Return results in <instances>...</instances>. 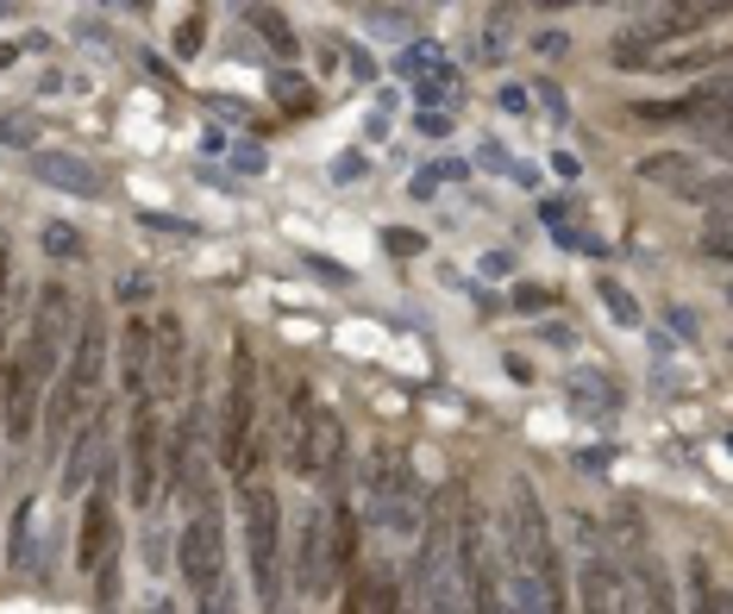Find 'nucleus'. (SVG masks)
Segmentation results:
<instances>
[{"mask_svg":"<svg viewBox=\"0 0 733 614\" xmlns=\"http://www.w3.org/2000/svg\"><path fill=\"white\" fill-rule=\"evenodd\" d=\"M502 539H508V571H514V608H564V571H559V546H552V520L540 508V489L527 477L508 483V515H502Z\"/></svg>","mask_w":733,"mask_h":614,"instance_id":"f257e3e1","label":"nucleus"},{"mask_svg":"<svg viewBox=\"0 0 733 614\" xmlns=\"http://www.w3.org/2000/svg\"><path fill=\"white\" fill-rule=\"evenodd\" d=\"M182 501H189V515H182V552H176V564H182V576H189V595L201 602V608H220L226 595H220V583H226V501H220V483L208 477V464L189 452V470H182Z\"/></svg>","mask_w":733,"mask_h":614,"instance_id":"f03ea898","label":"nucleus"},{"mask_svg":"<svg viewBox=\"0 0 733 614\" xmlns=\"http://www.w3.org/2000/svg\"><path fill=\"white\" fill-rule=\"evenodd\" d=\"M100 377H107V320L100 307H76V327H70V351H63L57 377H51V407H44V452H63L70 426L100 402Z\"/></svg>","mask_w":733,"mask_h":614,"instance_id":"7ed1b4c3","label":"nucleus"},{"mask_svg":"<svg viewBox=\"0 0 733 614\" xmlns=\"http://www.w3.org/2000/svg\"><path fill=\"white\" fill-rule=\"evenodd\" d=\"M238 533H245V564H252V590L264 608H283V501H276L270 477L252 470L238 477Z\"/></svg>","mask_w":733,"mask_h":614,"instance_id":"20e7f679","label":"nucleus"},{"mask_svg":"<svg viewBox=\"0 0 733 614\" xmlns=\"http://www.w3.org/2000/svg\"><path fill=\"white\" fill-rule=\"evenodd\" d=\"M358 496H364V520L370 527H383L395 539H414L426 520V483L407 470V458H395L389 445L364 452V483H358Z\"/></svg>","mask_w":733,"mask_h":614,"instance_id":"39448f33","label":"nucleus"},{"mask_svg":"<svg viewBox=\"0 0 733 614\" xmlns=\"http://www.w3.org/2000/svg\"><path fill=\"white\" fill-rule=\"evenodd\" d=\"M76 564L95 576V608L119 602V564H126V539H119V508H114V470H100V483L88 489L76 527Z\"/></svg>","mask_w":733,"mask_h":614,"instance_id":"423d86ee","label":"nucleus"},{"mask_svg":"<svg viewBox=\"0 0 733 614\" xmlns=\"http://www.w3.org/2000/svg\"><path fill=\"white\" fill-rule=\"evenodd\" d=\"M452 564H458V595L464 608L496 614L502 608V576H496V558H489V520H482L477 496L452 489Z\"/></svg>","mask_w":733,"mask_h":614,"instance_id":"0eeeda50","label":"nucleus"},{"mask_svg":"<svg viewBox=\"0 0 733 614\" xmlns=\"http://www.w3.org/2000/svg\"><path fill=\"white\" fill-rule=\"evenodd\" d=\"M220 464L232 477L264 470V445H257V364L252 346L232 339V370H226V414H220Z\"/></svg>","mask_w":733,"mask_h":614,"instance_id":"6e6552de","label":"nucleus"},{"mask_svg":"<svg viewBox=\"0 0 733 614\" xmlns=\"http://www.w3.org/2000/svg\"><path fill=\"white\" fill-rule=\"evenodd\" d=\"M414 602L421 608H464L458 595V564H452V501H426V520L414 533Z\"/></svg>","mask_w":733,"mask_h":614,"instance_id":"1a4fd4ad","label":"nucleus"},{"mask_svg":"<svg viewBox=\"0 0 733 614\" xmlns=\"http://www.w3.org/2000/svg\"><path fill=\"white\" fill-rule=\"evenodd\" d=\"M126 483H132L138 508L163 501V426H157L151 402H132V426H126Z\"/></svg>","mask_w":733,"mask_h":614,"instance_id":"9d476101","label":"nucleus"},{"mask_svg":"<svg viewBox=\"0 0 733 614\" xmlns=\"http://www.w3.org/2000/svg\"><path fill=\"white\" fill-rule=\"evenodd\" d=\"M332 583H339V564H332V527L327 508H308L301 527H295V590L308 602H327Z\"/></svg>","mask_w":733,"mask_h":614,"instance_id":"9b49d317","label":"nucleus"},{"mask_svg":"<svg viewBox=\"0 0 733 614\" xmlns=\"http://www.w3.org/2000/svg\"><path fill=\"white\" fill-rule=\"evenodd\" d=\"M39 395H44V383L32 377V364L20 351H7L0 358V407H7V440L13 445H25L39 433Z\"/></svg>","mask_w":733,"mask_h":614,"instance_id":"f8f14e48","label":"nucleus"},{"mask_svg":"<svg viewBox=\"0 0 733 614\" xmlns=\"http://www.w3.org/2000/svg\"><path fill=\"white\" fill-rule=\"evenodd\" d=\"M100 440H107V414H100V402L82 414L76 426H70V440H63V496H82L88 489V470H95V458H100Z\"/></svg>","mask_w":733,"mask_h":614,"instance_id":"ddd939ff","label":"nucleus"},{"mask_svg":"<svg viewBox=\"0 0 733 614\" xmlns=\"http://www.w3.org/2000/svg\"><path fill=\"white\" fill-rule=\"evenodd\" d=\"M32 176H39L44 189L76 194V201H95V194L107 189V176H100L95 163H82V157H70V151H32Z\"/></svg>","mask_w":733,"mask_h":614,"instance_id":"4468645a","label":"nucleus"},{"mask_svg":"<svg viewBox=\"0 0 733 614\" xmlns=\"http://www.w3.org/2000/svg\"><path fill=\"white\" fill-rule=\"evenodd\" d=\"M577 590H583V608H627V602H634V595H627V576H620L615 558H608V546H589V552H583Z\"/></svg>","mask_w":733,"mask_h":614,"instance_id":"2eb2a0df","label":"nucleus"},{"mask_svg":"<svg viewBox=\"0 0 733 614\" xmlns=\"http://www.w3.org/2000/svg\"><path fill=\"white\" fill-rule=\"evenodd\" d=\"M176 389H182V320H176V314H157V327H151V395L170 402Z\"/></svg>","mask_w":733,"mask_h":614,"instance_id":"dca6fc26","label":"nucleus"},{"mask_svg":"<svg viewBox=\"0 0 733 614\" xmlns=\"http://www.w3.org/2000/svg\"><path fill=\"white\" fill-rule=\"evenodd\" d=\"M634 176H639V182H652V189H671L677 201H690L695 182H702V170H695L690 151H646L634 163Z\"/></svg>","mask_w":733,"mask_h":614,"instance_id":"f3484780","label":"nucleus"},{"mask_svg":"<svg viewBox=\"0 0 733 614\" xmlns=\"http://www.w3.org/2000/svg\"><path fill=\"white\" fill-rule=\"evenodd\" d=\"M119 383H126L132 402H157L151 395V327L145 320H132L119 332Z\"/></svg>","mask_w":733,"mask_h":614,"instance_id":"a211bd4d","label":"nucleus"},{"mask_svg":"<svg viewBox=\"0 0 733 614\" xmlns=\"http://www.w3.org/2000/svg\"><path fill=\"white\" fill-rule=\"evenodd\" d=\"M402 595H395V576L389 564H351V595L346 608H395Z\"/></svg>","mask_w":733,"mask_h":614,"instance_id":"6ab92c4d","label":"nucleus"},{"mask_svg":"<svg viewBox=\"0 0 733 614\" xmlns=\"http://www.w3.org/2000/svg\"><path fill=\"white\" fill-rule=\"evenodd\" d=\"M245 25H252L257 39L270 44L276 57H295V51H301V39H295V25L283 20V13H276L270 0H245Z\"/></svg>","mask_w":733,"mask_h":614,"instance_id":"aec40b11","label":"nucleus"},{"mask_svg":"<svg viewBox=\"0 0 733 614\" xmlns=\"http://www.w3.org/2000/svg\"><path fill=\"white\" fill-rule=\"evenodd\" d=\"M39 251H44V257H57V264H82V257H88V239H82L70 220H44V226H39Z\"/></svg>","mask_w":733,"mask_h":614,"instance_id":"412c9836","label":"nucleus"},{"mask_svg":"<svg viewBox=\"0 0 733 614\" xmlns=\"http://www.w3.org/2000/svg\"><path fill=\"white\" fill-rule=\"evenodd\" d=\"M414 100H421V107H445V100H458V70H452V63H433V70H421V76H414Z\"/></svg>","mask_w":733,"mask_h":614,"instance_id":"4be33fe9","label":"nucleus"},{"mask_svg":"<svg viewBox=\"0 0 733 614\" xmlns=\"http://www.w3.org/2000/svg\"><path fill=\"white\" fill-rule=\"evenodd\" d=\"M634 558V571H639V583H646V602L652 608H671L677 595H671V583H665V571H658V558H652V546H639V552H627Z\"/></svg>","mask_w":733,"mask_h":614,"instance_id":"5701e85b","label":"nucleus"},{"mask_svg":"<svg viewBox=\"0 0 733 614\" xmlns=\"http://www.w3.org/2000/svg\"><path fill=\"white\" fill-rule=\"evenodd\" d=\"M445 182H464V163H452V157H445V163H426V170L407 182V194H414V201H439Z\"/></svg>","mask_w":733,"mask_h":614,"instance_id":"b1692460","label":"nucleus"},{"mask_svg":"<svg viewBox=\"0 0 733 614\" xmlns=\"http://www.w3.org/2000/svg\"><path fill=\"white\" fill-rule=\"evenodd\" d=\"M270 95H276V107H283V114H314V82L308 76H276Z\"/></svg>","mask_w":733,"mask_h":614,"instance_id":"393cba45","label":"nucleus"},{"mask_svg":"<svg viewBox=\"0 0 733 614\" xmlns=\"http://www.w3.org/2000/svg\"><path fill=\"white\" fill-rule=\"evenodd\" d=\"M714 20H727V0H677L671 13L677 32H695V25H714Z\"/></svg>","mask_w":733,"mask_h":614,"instance_id":"a878e982","label":"nucleus"},{"mask_svg":"<svg viewBox=\"0 0 733 614\" xmlns=\"http://www.w3.org/2000/svg\"><path fill=\"white\" fill-rule=\"evenodd\" d=\"M32 515H39V501H20V508H13V564H20V571H32Z\"/></svg>","mask_w":733,"mask_h":614,"instance_id":"bb28decb","label":"nucleus"},{"mask_svg":"<svg viewBox=\"0 0 733 614\" xmlns=\"http://www.w3.org/2000/svg\"><path fill=\"white\" fill-rule=\"evenodd\" d=\"M596 295H602V307L615 314L620 327H639V301H634V295H627V288L615 283V276H602V283H596Z\"/></svg>","mask_w":733,"mask_h":614,"instance_id":"cd10ccee","label":"nucleus"},{"mask_svg":"<svg viewBox=\"0 0 733 614\" xmlns=\"http://www.w3.org/2000/svg\"><path fill=\"white\" fill-rule=\"evenodd\" d=\"M0 145H39V114H0Z\"/></svg>","mask_w":733,"mask_h":614,"instance_id":"c85d7f7f","label":"nucleus"},{"mask_svg":"<svg viewBox=\"0 0 733 614\" xmlns=\"http://www.w3.org/2000/svg\"><path fill=\"white\" fill-rule=\"evenodd\" d=\"M383 251H389V257H421V251H426V232H414V226H383Z\"/></svg>","mask_w":733,"mask_h":614,"instance_id":"c756f323","label":"nucleus"},{"mask_svg":"<svg viewBox=\"0 0 733 614\" xmlns=\"http://www.w3.org/2000/svg\"><path fill=\"white\" fill-rule=\"evenodd\" d=\"M433 63H439V44L414 39V44L402 51V57H395V76H421V70H433Z\"/></svg>","mask_w":733,"mask_h":614,"instance_id":"7c9ffc66","label":"nucleus"},{"mask_svg":"<svg viewBox=\"0 0 733 614\" xmlns=\"http://www.w3.org/2000/svg\"><path fill=\"white\" fill-rule=\"evenodd\" d=\"M714 63H721V51H714V44H695V51H677V57H665V70L690 76V70H714Z\"/></svg>","mask_w":733,"mask_h":614,"instance_id":"2f4dec72","label":"nucleus"},{"mask_svg":"<svg viewBox=\"0 0 733 614\" xmlns=\"http://www.w3.org/2000/svg\"><path fill=\"white\" fill-rule=\"evenodd\" d=\"M138 226H151V232H176V239H201V226L194 220H176V213H138Z\"/></svg>","mask_w":733,"mask_h":614,"instance_id":"473e14b6","label":"nucleus"},{"mask_svg":"<svg viewBox=\"0 0 733 614\" xmlns=\"http://www.w3.org/2000/svg\"><path fill=\"white\" fill-rule=\"evenodd\" d=\"M201 39H208V20H201V13H189V20L176 25V57H194V51H201Z\"/></svg>","mask_w":733,"mask_h":614,"instance_id":"72a5a7b5","label":"nucleus"},{"mask_svg":"<svg viewBox=\"0 0 733 614\" xmlns=\"http://www.w3.org/2000/svg\"><path fill=\"white\" fill-rule=\"evenodd\" d=\"M615 533H620V552H639V546H646V520H639L634 508H620V515H615Z\"/></svg>","mask_w":733,"mask_h":614,"instance_id":"f704fd0d","label":"nucleus"},{"mask_svg":"<svg viewBox=\"0 0 733 614\" xmlns=\"http://www.w3.org/2000/svg\"><path fill=\"white\" fill-rule=\"evenodd\" d=\"M552 301H559V288H540V283H521V288H514V307H521V314H545Z\"/></svg>","mask_w":733,"mask_h":614,"instance_id":"c9c22d12","label":"nucleus"},{"mask_svg":"<svg viewBox=\"0 0 733 614\" xmlns=\"http://www.w3.org/2000/svg\"><path fill=\"white\" fill-rule=\"evenodd\" d=\"M308 269L320 276V283H332V288H351V283H358L346 264H332V257H320V251H308Z\"/></svg>","mask_w":733,"mask_h":614,"instance_id":"e433bc0d","label":"nucleus"},{"mask_svg":"<svg viewBox=\"0 0 733 614\" xmlns=\"http://www.w3.org/2000/svg\"><path fill=\"white\" fill-rule=\"evenodd\" d=\"M533 51H540L545 63H559L564 51H571V32H559V25H540V39H533Z\"/></svg>","mask_w":733,"mask_h":614,"instance_id":"4c0bfd02","label":"nucleus"},{"mask_svg":"<svg viewBox=\"0 0 733 614\" xmlns=\"http://www.w3.org/2000/svg\"><path fill=\"white\" fill-rule=\"evenodd\" d=\"M414 126H421V138H452V126H458V119L445 114V107H421V119H414Z\"/></svg>","mask_w":733,"mask_h":614,"instance_id":"58836bf2","label":"nucleus"},{"mask_svg":"<svg viewBox=\"0 0 733 614\" xmlns=\"http://www.w3.org/2000/svg\"><path fill=\"white\" fill-rule=\"evenodd\" d=\"M232 170H238V176H264V170H270V157L257 151V145H232Z\"/></svg>","mask_w":733,"mask_h":614,"instance_id":"ea45409f","label":"nucleus"},{"mask_svg":"<svg viewBox=\"0 0 733 614\" xmlns=\"http://www.w3.org/2000/svg\"><path fill=\"white\" fill-rule=\"evenodd\" d=\"M527 95H540L545 119H571V107H564V88H559V82H540V88H527Z\"/></svg>","mask_w":733,"mask_h":614,"instance_id":"a19ab883","label":"nucleus"},{"mask_svg":"<svg viewBox=\"0 0 733 614\" xmlns=\"http://www.w3.org/2000/svg\"><path fill=\"white\" fill-rule=\"evenodd\" d=\"M477 170H496V176H508V170H514V157H508L502 145H496V138H482V151H477Z\"/></svg>","mask_w":733,"mask_h":614,"instance_id":"79ce46f5","label":"nucleus"},{"mask_svg":"<svg viewBox=\"0 0 733 614\" xmlns=\"http://www.w3.org/2000/svg\"><path fill=\"white\" fill-rule=\"evenodd\" d=\"M709 251H714V257H727V208H721V201H714V220H709Z\"/></svg>","mask_w":733,"mask_h":614,"instance_id":"37998d69","label":"nucleus"},{"mask_svg":"<svg viewBox=\"0 0 733 614\" xmlns=\"http://www.w3.org/2000/svg\"><path fill=\"white\" fill-rule=\"evenodd\" d=\"M7 269H13V257L0 245V358H7V301H13V295H7Z\"/></svg>","mask_w":733,"mask_h":614,"instance_id":"c03bdc74","label":"nucleus"},{"mask_svg":"<svg viewBox=\"0 0 733 614\" xmlns=\"http://www.w3.org/2000/svg\"><path fill=\"white\" fill-rule=\"evenodd\" d=\"M496 100H502V114H533V100H527L521 82H502V95H496Z\"/></svg>","mask_w":733,"mask_h":614,"instance_id":"a18cd8bd","label":"nucleus"},{"mask_svg":"<svg viewBox=\"0 0 733 614\" xmlns=\"http://www.w3.org/2000/svg\"><path fill=\"white\" fill-rule=\"evenodd\" d=\"M358 176H364V157H358V151L332 157V182H358Z\"/></svg>","mask_w":733,"mask_h":614,"instance_id":"49530a36","label":"nucleus"},{"mask_svg":"<svg viewBox=\"0 0 733 614\" xmlns=\"http://www.w3.org/2000/svg\"><path fill=\"white\" fill-rule=\"evenodd\" d=\"M151 295V276H119V301H145Z\"/></svg>","mask_w":733,"mask_h":614,"instance_id":"de8ad7c7","label":"nucleus"},{"mask_svg":"<svg viewBox=\"0 0 733 614\" xmlns=\"http://www.w3.org/2000/svg\"><path fill=\"white\" fill-rule=\"evenodd\" d=\"M540 7H577V0H540Z\"/></svg>","mask_w":733,"mask_h":614,"instance_id":"09e8293b","label":"nucleus"},{"mask_svg":"<svg viewBox=\"0 0 733 614\" xmlns=\"http://www.w3.org/2000/svg\"><path fill=\"white\" fill-rule=\"evenodd\" d=\"M7 13H13V0H0V20H7Z\"/></svg>","mask_w":733,"mask_h":614,"instance_id":"8fccbe9b","label":"nucleus"},{"mask_svg":"<svg viewBox=\"0 0 733 614\" xmlns=\"http://www.w3.org/2000/svg\"><path fill=\"white\" fill-rule=\"evenodd\" d=\"M132 7H145V0H132Z\"/></svg>","mask_w":733,"mask_h":614,"instance_id":"3c124183","label":"nucleus"},{"mask_svg":"<svg viewBox=\"0 0 733 614\" xmlns=\"http://www.w3.org/2000/svg\"><path fill=\"white\" fill-rule=\"evenodd\" d=\"M596 7H608V0H596Z\"/></svg>","mask_w":733,"mask_h":614,"instance_id":"603ef678","label":"nucleus"}]
</instances>
